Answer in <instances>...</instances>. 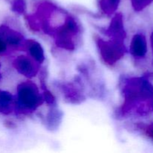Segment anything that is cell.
I'll list each match as a JSON object with an SVG mask.
<instances>
[{
    "instance_id": "obj_3",
    "label": "cell",
    "mask_w": 153,
    "mask_h": 153,
    "mask_svg": "<svg viewBox=\"0 0 153 153\" xmlns=\"http://www.w3.org/2000/svg\"><path fill=\"white\" fill-rule=\"evenodd\" d=\"M16 67L21 73L25 75V76H31L34 74V70L32 64L30 62L28 59L25 58H18L15 63Z\"/></svg>"
},
{
    "instance_id": "obj_6",
    "label": "cell",
    "mask_w": 153,
    "mask_h": 153,
    "mask_svg": "<svg viewBox=\"0 0 153 153\" xmlns=\"http://www.w3.org/2000/svg\"><path fill=\"white\" fill-rule=\"evenodd\" d=\"M6 50V43L0 36V53H2Z\"/></svg>"
},
{
    "instance_id": "obj_5",
    "label": "cell",
    "mask_w": 153,
    "mask_h": 153,
    "mask_svg": "<svg viewBox=\"0 0 153 153\" xmlns=\"http://www.w3.org/2000/svg\"><path fill=\"white\" fill-rule=\"evenodd\" d=\"M29 52L31 55V56H32L36 61H39V62H41L43 60V58H44V56H43V52L38 43H33L32 44L30 45Z\"/></svg>"
},
{
    "instance_id": "obj_1",
    "label": "cell",
    "mask_w": 153,
    "mask_h": 153,
    "mask_svg": "<svg viewBox=\"0 0 153 153\" xmlns=\"http://www.w3.org/2000/svg\"><path fill=\"white\" fill-rule=\"evenodd\" d=\"M18 95L22 105L28 108H34L40 102L38 93L31 84L25 83L19 88Z\"/></svg>"
},
{
    "instance_id": "obj_4",
    "label": "cell",
    "mask_w": 153,
    "mask_h": 153,
    "mask_svg": "<svg viewBox=\"0 0 153 153\" xmlns=\"http://www.w3.org/2000/svg\"><path fill=\"white\" fill-rule=\"evenodd\" d=\"M12 97L9 93L0 91V113L8 114L11 110Z\"/></svg>"
},
{
    "instance_id": "obj_7",
    "label": "cell",
    "mask_w": 153,
    "mask_h": 153,
    "mask_svg": "<svg viewBox=\"0 0 153 153\" xmlns=\"http://www.w3.org/2000/svg\"><path fill=\"white\" fill-rule=\"evenodd\" d=\"M149 134L151 137L153 139V127L149 129Z\"/></svg>"
},
{
    "instance_id": "obj_8",
    "label": "cell",
    "mask_w": 153,
    "mask_h": 153,
    "mask_svg": "<svg viewBox=\"0 0 153 153\" xmlns=\"http://www.w3.org/2000/svg\"><path fill=\"white\" fill-rule=\"evenodd\" d=\"M151 41H152V49H153V33L152 34V37H151Z\"/></svg>"
},
{
    "instance_id": "obj_2",
    "label": "cell",
    "mask_w": 153,
    "mask_h": 153,
    "mask_svg": "<svg viewBox=\"0 0 153 153\" xmlns=\"http://www.w3.org/2000/svg\"><path fill=\"white\" fill-rule=\"evenodd\" d=\"M131 52L136 58H143L146 55L147 43L143 34H137L133 37L131 43Z\"/></svg>"
}]
</instances>
